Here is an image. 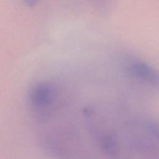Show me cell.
Returning <instances> with one entry per match:
<instances>
[{
  "label": "cell",
  "instance_id": "3",
  "mask_svg": "<svg viewBox=\"0 0 159 159\" xmlns=\"http://www.w3.org/2000/svg\"><path fill=\"white\" fill-rule=\"evenodd\" d=\"M40 0H23V2L29 7L35 6Z\"/></svg>",
  "mask_w": 159,
  "mask_h": 159
},
{
  "label": "cell",
  "instance_id": "2",
  "mask_svg": "<svg viewBox=\"0 0 159 159\" xmlns=\"http://www.w3.org/2000/svg\"><path fill=\"white\" fill-rule=\"evenodd\" d=\"M127 72L132 78L154 86L158 84V75L157 71L144 62L139 61L133 62L129 66Z\"/></svg>",
  "mask_w": 159,
  "mask_h": 159
},
{
  "label": "cell",
  "instance_id": "1",
  "mask_svg": "<svg viewBox=\"0 0 159 159\" xmlns=\"http://www.w3.org/2000/svg\"><path fill=\"white\" fill-rule=\"evenodd\" d=\"M55 90L54 86L49 83H40L34 86L30 90V101L35 109L48 107L54 101Z\"/></svg>",
  "mask_w": 159,
  "mask_h": 159
}]
</instances>
